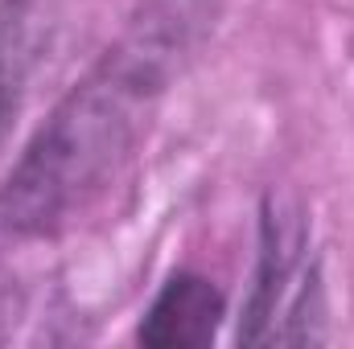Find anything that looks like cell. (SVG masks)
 Masks as SVG:
<instances>
[{"label": "cell", "mask_w": 354, "mask_h": 349, "mask_svg": "<svg viewBox=\"0 0 354 349\" xmlns=\"http://www.w3.org/2000/svg\"><path fill=\"white\" fill-rule=\"evenodd\" d=\"M223 321V292L202 275H174L153 300L140 341L153 349H194L206 346Z\"/></svg>", "instance_id": "3"}, {"label": "cell", "mask_w": 354, "mask_h": 349, "mask_svg": "<svg viewBox=\"0 0 354 349\" xmlns=\"http://www.w3.org/2000/svg\"><path fill=\"white\" fill-rule=\"evenodd\" d=\"M12 83H8V74H4V66H0V140H4V128H8V115H12Z\"/></svg>", "instance_id": "4"}, {"label": "cell", "mask_w": 354, "mask_h": 349, "mask_svg": "<svg viewBox=\"0 0 354 349\" xmlns=\"http://www.w3.org/2000/svg\"><path fill=\"white\" fill-rule=\"evenodd\" d=\"M218 0H145L107 58L41 123L0 189V230L50 239L71 230L115 185L153 103L202 46Z\"/></svg>", "instance_id": "1"}, {"label": "cell", "mask_w": 354, "mask_h": 349, "mask_svg": "<svg viewBox=\"0 0 354 349\" xmlns=\"http://www.w3.org/2000/svg\"><path fill=\"white\" fill-rule=\"evenodd\" d=\"M305 251V218L292 201L268 197L264 210V251L248 304V325L239 341L268 346V341H313L317 333L305 325V308L313 304V279L301 267Z\"/></svg>", "instance_id": "2"}]
</instances>
